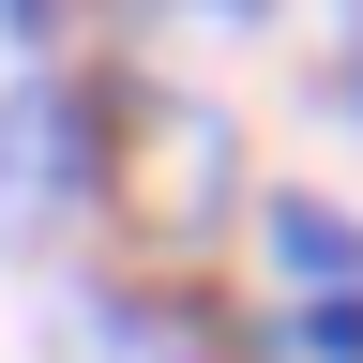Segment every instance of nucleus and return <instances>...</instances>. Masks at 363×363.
I'll return each mask as SVG.
<instances>
[{"label": "nucleus", "mask_w": 363, "mask_h": 363, "mask_svg": "<svg viewBox=\"0 0 363 363\" xmlns=\"http://www.w3.org/2000/svg\"><path fill=\"white\" fill-rule=\"evenodd\" d=\"M333 121H363V0H348V61H333Z\"/></svg>", "instance_id": "obj_5"}, {"label": "nucleus", "mask_w": 363, "mask_h": 363, "mask_svg": "<svg viewBox=\"0 0 363 363\" xmlns=\"http://www.w3.org/2000/svg\"><path fill=\"white\" fill-rule=\"evenodd\" d=\"M272 348L288 363H363V288H303L288 318H272Z\"/></svg>", "instance_id": "obj_4"}, {"label": "nucleus", "mask_w": 363, "mask_h": 363, "mask_svg": "<svg viewBox=\"0 0 363 363\" xmlns=\"http://www.w3.org/2000/svg\"><path fill=\"white\" fill-rule=\"evenodd\" d=\"M257 242H272V272H288V303L303 288H363V227L318 212V197H257Z\"/></svg>", "instance_id": "obj_3"}, {"label": "nucleus", "mask_w": 363, "mask_h": 363, "mask_svg": "<svg viewBox=\"0 0 363 363\" xmlns=\"http://www.w3.org/2000/svg\"><path fill=\"white\" fill-rule=\"evenodd\" d=\"M121 106L136 61H30L0 91V257H61L121 212Z\"/></svg>", "instance_id": "obj_1"}, {"label": "nucleus", "mask_w": 363, "mask_h": 363, "mask_svg": "<svg viewBox=\"0 0 363 363\" xmlns=\"http://www.w3.org/2000/svg\"><path fill=\"white\" fill-rule=\"evenodd\" d=\"M227 182H242V136L136 76V106H121V212H152L167 242H197V227H227Z\"/></svg>", "instance_id": "obj_2"}, {"label": "nucleus", "mask_w": 363, "mask_h": 363, "mask_svg": "<svg viewBox=\"0 0 363 363\" xmlns=\"http://www.w3.org/2000/svg\"><path fill=\"white\" fill-rule=\"evenodd\" d=\"M197 16H242V30H257V16H272V0H197Z\"/></svg>", "instance_id": "obj_6"}]
</instances>
